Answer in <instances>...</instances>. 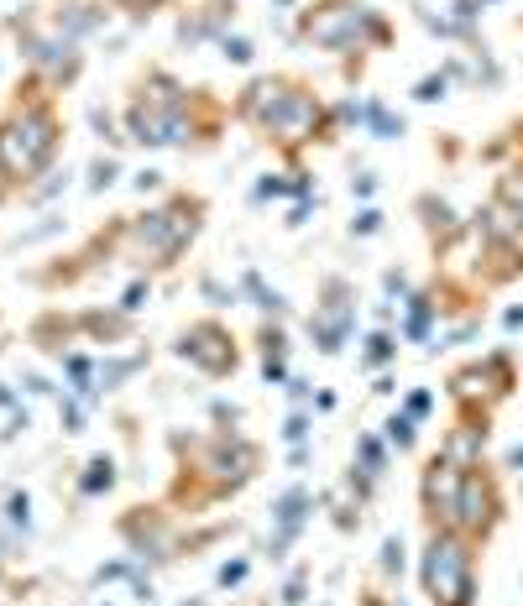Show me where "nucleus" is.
Masks as SVG:
<instances>
[{"label": "nucleus", "instance_id": "1", "mask_svg": "<svg viewBox=\"0 0 523 606\" xmlns=\"http://www.w3.org/2000/svg\"><path fill=\"white\" fill-rule=\"evenodd\" d=\"M126 142L136 147H178V152H215L225 126H231V105L204 84L173 79L163 63L136 74L126 95Z\"/></svg>", "mask_w": 523, "mask_h": 606}, {"label": "nucleus", "instance_id": "2", "mask_svg": "<svg viewBox=\"0 0 523 606\" xmlns=\"http://www.w3.org/2000/svg\"><path fill=\"white\" fill-rule=\"evenodd\" d=\"M168 455H173V481H168V512L199 518L220 502L241 497L262 476L267 450L241 429H168Z\"/></svg>", "mask_w": 523, "mask_h": 606}, {"label": "nucleus", "instance_id": "3", "mask_svg": "<svg viewBox=\"0 0 523 606\" xmlns=\"http://www.w3.org/2000/svg\"><path fill=\"white\" fill-rule=\"evenodd\" d=\"M231 121H241L246 131H257L262 142L288 162V168H299V157L309 147H330L335 142L340 115L320 100V89H314L309 79H299V74H257L231 100Z\"/></svg>", "mask_w": 523, "mask_h": 606}, {"label": "nucleus", "instance_id": "4", "mask_svg": "<svg viewBox=\"0 0 523 606\" xmlns=\"http://www.w3.org/2000/svg\"><path fill=\"white\" fill-rule=\"evenodd\" d=\"M63 157V115L53 105V89L42 74H21L11 89V105L0 110V204L27 194L37 178L53 173Z\"/></svg>", "mask_w": 523, "mask_h": 606}, {"label": "nucleus", "instance_id": "5", "mask_svg": "<svg viewBox=\"0 0 523 606\" xmlns=\"http://www.w3.org/2000/svg\"><path fill=\"white\" fill-rule=\"evenodd\" d=\"M204 220H210V199L194 189H168L152 209L142 215H126V251L121 262H131L136 272H173L189 256V246L199 241Z\"/></svg>", "mask_w": 523, "mask_h": 606}, {"label": "nucleus", "instance_id": "6", "mask_svg": "<svg viewBox=\"0 0 523 606\" xmlns=\"http://www.w3.org/2000/svg\"><path fill=\"white\" fill-rule=\"evenodd\" d=\"M419 586L429 606H476V544L456 528H435L419 559Z\"/></svg>", "mask_w": 523, "mask_h": 606}, {"label": "nucleus", "instance_id": "7", "mask_svg": "<svg viewBox=\"0 0 523 606\" xmlns=\"http://www.w3.org/2000/svg\"><path fill=\"white\" fill-rule=\"evenodd\" d=\"M11 37L21 58H27L32 74L48 79L53 95H63V89H74L79 74H84V53H79V37H68L58 21H42L37 11H21L11 16Z\"/></svg>", "mask_w": 523, "mask_h": 606}, {"label": "nucleus", "instance_id": "8", "mask_svg": "<svg viewBox=\"0 0 523 606\" xmlns=\"http://www.w3.org/2000/svg\"><path fill=\"white\" fill-rule=\"evenodd\" d=\"M168 351L178 356V361H189L199 377H210V382H231L236 371H241V340H236V330L225 319H215V314H199V319H189L184 330L173 335V345Z\"/></svg>", "mask_w": 523, "mask_h": 606}, {"label": "nucleus", "instance_id": "9", "mask_svg": "<svg viewBox=\"0 0 523 606\" xmlns=\"http://www.w3.org/2000/svg\"><path fill=\"white\" fill-rule=\"evenodd\" d=\"M116 533L126 554L147 570H163V565H178V533H173V512L168 502H131L121 518H116Z\"/></svg>", "mask_w": 523, "mask_h": 606}, {"label": "nucleus", "instance_id": "10", "mask_svg": "<svg viewBox=\"0 0 523 606\" xmlns=\"http://www.w3.org/2000/svg\"><path fill=\"white\" fill-rule=\"evenodd\" d=\"M497 523H503V497H497V481L482 471V465H471V471H461L456 533H466L471 544H487Z\"/></svg>", "mask_w": 523, "mask_h": 606}, {"label": "nucleus", "instance_id": "11", "mask_svg": "<svg viewBox=\"0 0 523 606\" xmlns=\"http://www.w3.org/2000/svg\"><path fill=\"white\" fill-rule=\"evenodd\" d=\"M456 497H461V465L435 455V460L424 465V481H419V502H424L429 533H435V528H456Z\"/></svg>", "mask_w": 523, "mask_h": 606}, {"label": "nucleus", "instance_id": "12", "mask_svg": "<svg viewBox=\"0 0 523 606\" xmlns=\"http://www.w3.org/2000/svg\"><path fill=\"white\" fill-rule=\"evenodd\" d=\"M450 387H456L461 403H482V392H487V398H508V392H513V356L497 351L482 366H466V371L450 377Z\"/></svg>", "mask_w": 523, "mask_h": 606}, {"label": "nucleus", "instance_id": "13", "mask_svg": "<svg viewBox=\"0 0 523 606\" xmlns=\"http://www.w3.org/2000/svg\"><path fill=\"white\" fill-rule=\"evenodd\" d=\"M257 356H262V382L267 387L288 382V330H283V319L257 324Z\"/></svg>", "mask_w": 523, "mask_h": 606}, {"label": "nucleus", "instance_id": "14", "mask_svg": "<svg viewBox=\"0 0 523 606\" xmlns=\"http://www.w3.org/2000/svg\"><path fill=\"white\" fill-rule=\"evenodd\" d=\"M74 319H79V335H89L95 345H121L136 335V314L126 309H79Z\"/></svg>", "mask_w": 523, "mask_h": 606}, {"label": "nucleus", "instance_id": "15", "mask_svg": "<svg viewBox=\"0 0 523 606\" xmlns=\"http://www.w3.org/2000/svg\"><path fill=\"white\" fill-rule=\"evenodd\" d=\"M236 6H225V0H210V6H199L194 16L178 21V42H189V48H199V42L210 37H225V27H231Z\"/></svg>", "mask_w": 523, "mask_h": 606}, {"label": "nucleus", "instance_id": "16", "mask_svg": "<svg viewBox=\"0 0 523 606\" xmlns=\"http://www.w3.org/2000/svg\"><path fill=\"white\" fill-rule=\"evenodd\" d=\"M116 481H121L116 460H110V455H95V460L84 465V476H79V497H105V492H116Z\"/></svg>", "mask_w": 523, "mask_h": 606}, {"label": "nucleus", "instance_id": "17", "mask_svg": "<svg viewBox=\"0 0 523 606\" xmlns=\"http://www.w3.org/2000/svg\"><path fill=\"white\" fill-rule=\"evenodd\" d=\"M309 586H314V565H293L288 580H283V591H278V606H304Z\"/></svg>", "mask_w": 523, "mask_h": 606}, {"label": "nucleus", "instance_id": "18", "mask_svg": "<svg viewBox=\"0 0 523 606\" xmlns=\"http://www.w3.org/2000/svg\"><path fill=\"white\" fill-rule=\"evenodd\" d=\"M246 580H252V554H231V559L215 570V591H241Z\"/></svg>", "mask_w": 523, "mask_h": 606}, {"label": "nucleus", "instance_id": "19", "mask_svg": "<svg viewBox=\"0 0 523 606\" xmlns=\"http://www.w3.org/2000/svg\"><path fill=\"white\" fill-rule=\"evenodd\" d=\"M121 183V162L116 152H100L95 162H89V194H105V189H116Z\"/></svg>", "mask_w": 523, "mask_h": 606}, {"label": "nucleus", "instance_id": "20", "mask_svg": "<svg viewBox=\"0 0 523 606\" xmlns=\"http://www.w3.org/2000/svg\"><path fill=\"white\" fill-rule=\"evenodd\" d=\"M356 460H361V471H372V476L388 471V450H382L377 434H356Z\"/></svg>", "mask_w": 523, "mask_h": 606}, {"label": "nucleus", "instance_id": "21", "mask_svg": "<svg viewBox=\"0 0 523 606\" xmlns=\"http://www.w3.org/2000/svg\"><path fill=\"white\" fill-rule=\"evenodd\" d=\"M136 570H142L136 559H105V565H100L95 575H89V586H95V591H105V586H116V580H131Z\"/></svg>", "mask_w": 523, "mask_h": 606}, {"label": "nucleus", "instance_id": "22", "mask_svg": "<svg viewBox=\"0 0 523 606\" xmlns=\"http://www.w3.org/2000/svg\"><path fill=\"white\" fill-rule=\"evenodd\" d=\"M393 356H398L393 335H388V330H377V335L367 340V351H361V366H367V371H377V366H388Z\"/></svg>", "mask_w": 523, "mask_h": 606}, {"label": "nucleus", "instance_id": "23", "mask_svg": "<svg viewBox=\"0 0 523 606\" xmlns=\"http://www.w3.org/2000/svg\"><path fill=\"white\" fill-rule=\"evenodd\" d=\"M152 298V277L147 272H136L131 277V283H126V293H121V303H116V309H126V314H136V309H142V303Z\"/></svg>", "mask_w": 523, "mask_h": 606}, {"label": "nucleus", "instance_id": "24", "mask_svg": "<svg viewBox=\"0 0 523 606\" xmlns=\"http://www.w3.org/2000/svg\"><path fill=\"white\" fill-rule=\"evenodd\" d=\"M58 424H63V434H84V403L74 398V392L58 398Z\"/></svg>", "mask_w": 523, "mask_h": 606}, {"label": "nucleus", "instance_id": "25", "mask_svg": "<svg viewBox=\"0 0 523 606\" xmlns=\"http://www.w3.org/2000/svg\"><path fill=\"white\" fill-rule=\"evenodd\" d=\"M6 523L21 528V533L32 528V497H27V492H11V497H6Z\"/></svg>", "mask_w": 523, "mask_h": 606}, {"label": "nucleus", "instance_id": "26", "mask_svg": "<svg viewBox=\"0 0 523 606\" xmlns=\"http://www.w3.org/2000/svg\"><path fill=\"white\" fill-rule=\"evenodd\" d=\"M414 424H419V418H408V413H393L388 418V439H393L398 450H414Z\"/></svg>", "mask_w": 523, "mask_h": 606}, {"label": "nucleus", "instance_id": "27", "mask_svg": "<svg viewBox=\"0 0 523 606\" xmlns=\"http://www.w3.org/2000/svg\"><path fill=\"white\" fill-rule=\"evenodd\" d=\"M220 53H225V63H252V42H246V37H231V32H225L220 37Z\"/></svg>", "mask_w": 523, "mask_h": 606}, {"label": "nucleus", "instance_id": "28", "mask_svg": "<svg viewBox=\"0 0 523 606\" xmlns=\"http://www.w3.org/2000/svg\"><path fill=\"white\" fill-rule=\"evenodd\" d=\"M309 424H314V418H309L304 408H293L288 424H283V439H288V445H304V439H309Z\"/></svg>", "mask_w": 523, "mask_h": 606}, {"label": "nucleus", "instance_id": "29", "mask_svg": "<svg viewBox=\"0 0 523 606\" xmlns=\"http://www.w3.org/2000/svg\"><path fill=\"white\" fill-rule=\"evenodd\" d=\"M382 575H388V580L403 575V539H388V544H382Z\"/></svg>", "mask_w": 523, "mask_h": 606}, {"label": "nucleus", "instance_id": "30", "mask_svg": "<svg viewBox=\"0 0 523 606\" xmlns=\"http://www.w3.org/2000/svg\"><path fill=\"white\" fill-rule=\"evenodd\" d=\"M377 230H382V215H377V209H361V215L351 220V236H377Z\"/></svg>", "mask_w": 523, "mask_h": 606}, {"label": "nucleus", "instance_id": "31", "mask_svg": "<svg viewBox=\"0 0 523 606\" xmlns=\"http://www.w3.org/2000/svg\"><path fill=\"white\" fill-rule=\"evenodd\" d=\"M116 6H121L126 16H136V21H142V16H152L157 6H168V0H116Z\"/></svg>", "mask_w": 523, "mask_h": 606}, {"label": "nucleus", "instance_id": "32", "mask_svg": "<svg viewBox=\"0 0 523 606\" xmlns=\"http://www.w3.org/2000/svg\"><path fill=\"white\" fill-rule=\"evenodd\" d=\"M131 183H136V189H142V194H157V189H163V173H157V168H142V173H136Z\"/></svg>", "mask_w": 523, "mask_h": 606}, {"label": "nucleus", "instance_id": "33", "mask_svg": "<svg viewBox=\"0 0 523 606\" xmlns=\"http://www.w3.org/2000/svg\"><path fill=\"white\" fill-rule=\"evenodd\" d=\"M429 408H435V403H429V392H408V403H403V413H408V418H424Z\"/></svg>", "mask_w": 523, "mask_h": 606}, {"label": "nucleus", "instance_id": "34", "mask_svg": "<svg viewBox=\"0 0 523 606\" xmlns=\"http://www.w3.org/2000/svg\"><path fill=\"white\" fill-rule=\"evenodd\" d=\"M445 95V79H424L419 84V100H440Z\"/></svg>", "mask_w": 523, "mask_h": 606}, {"label": "nucleus", "instance_id": "35", "mask_svg": "<svg viewBox=\"0 0 523 606\" xmlns=\"http://www.w3.org/2000/svg\"><path fill=\"white\" fill-rule=\"evenodd\" d=\"M0 408H16V392H11L6 382H0Z\"/></svg>", "mask_w": 523, "mask_h": 606}, {"label": "nucleus", "instance_id": "36", "mask_svg": "<svg viewBox=\"0 0 523 606\" xmlns=\"http://www.w3.org/2000/svg\"><path fill=\"white\" fill-rule=\"evenodd\" d=\"M508 471H523V445H518V450L508 455Z\"/></svg>", "mask_w": 523, "mask_h": 606}, {"label": "nucleus", "instance_id": "37", "mask_svg": "<svg viewBox=\"0 0 523 606\" xmlns=\"http://www.w3.org/2000/svg\"><path fill=\"white\" fill-rule=\"evenodd\" d=\"M178 606H210V601H204V596H189V601H178Z\"/></svg>", "mask_w": 523, "mask_h": 606}, {"label": "nucleus", "instance_id": "38", "mask_svg": "<svg viewBox=\"0 0 523 606\" xmlns=\"http://www.w3.org/2000/svg\"><path fill=\"white\" fill-rule=\"evenodd\" d=\"M252 606H272V596H257V601H252Z\"/></svg>", "mask_w": 523, "mask_h": 606}, {"label": "nucleus", "instance_id": "39", "mask_svg": "<svg viewBox=\"0 0 523 606\" xmlns=\"http://www.w3.org/2000/svg\"><path fill=\"white\" fill-rule=\"evenodd\" d=\"M100 606H121V601H100Z\"/></svg>", "mask_w": 523, "mask_h": 606}, {"label": "nucleus", "instance_id": "40", "mask_svg": "<svg viewBox=\"0 0 523 606\" xmlns=\"http://www.w3.org/2000/svg\"><path fill=\"white\" fill-rule=\"evenodd\" d=\"M325 606H330V601H325Z\"/></svg>", "mask_w": 523, "mask_h": 606}]
</instances>
